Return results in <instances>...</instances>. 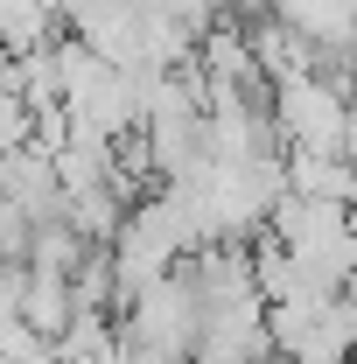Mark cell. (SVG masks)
<instances>
[{"label": "cell", "instance_id": "1", "mask_svg": "<svg viewBox=\"0 0 357 364\" xmlns=\"http://www.w3.org/2000/svg\"><path fill=\"white\" fill-rule=\"evenodd\" d=\"M351 63H357V43H351Z\"/></svg>", "mask_w": 357, "mask_h": 364}, {"label": "cell", "instance_id": "2", "mask_svg": "<svg viewBox=\"0 0 357 364\" xmlns=\"http://www.w3.org/2000/svg\"><path fill=\"white\" fill-rule=\"evenodd\" d=\"M351 364H357V358H351Z\"/></svg>", "mask_w": 357, "mask_h": 364}]
</instances>
